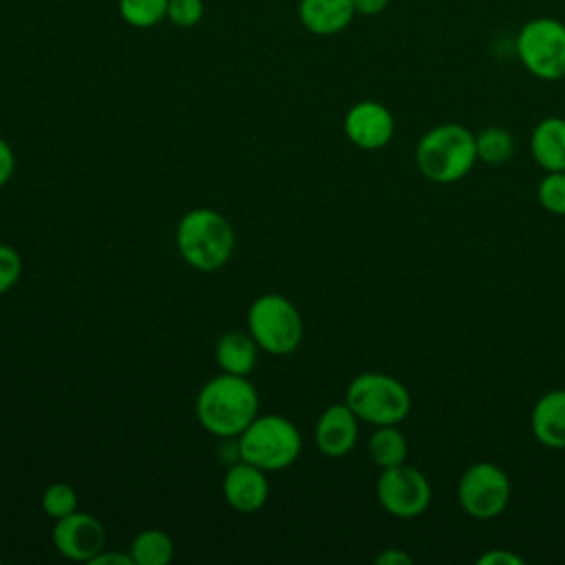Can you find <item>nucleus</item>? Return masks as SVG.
<instances>
[{"mask_svg":"<svg viewBox=\"0 0 565 565\" xmlns=\"http://www.w3.org/2000/svg\"><path fill=\"white\" fill-rule=\"evenodd\" d=\"M196 419L216 437H238L258 415V393L247 375L221 373L196 395Z\"/></svg>","mask_w":565,"mask_h":565,"instance_id":"nucleus-1","label":"nucleus"},{"mask_svg":"<svg viewBox=\"0 0 565 565\" xmlns=\"http://www.w3.org/2000/svg\"><path fill=\"white\" fill-rule=\"evenodd\" d=\"M475 132L455 121L433 126L415 146V166L430 183H457L475 168Z\"/></svg>","mask_w":565,"mask_h":565,"instance_id":"nucleus-2","label":"nucleus"},{"mask_svg":"<svg viewBox=\"0 0 565 565\" xmlns=\"http://www.w3.org/2000/svg\"><path fill=\"white\" fill-rule=\"evenodd\" d=\"M234 243L230 221L210 207L185 212L177 225V249L181 258L199 271L221 269L232 258Z\"/></svg>","mask_w":565,"mask_h":565,"instance_id":"nucleus-3","label":"nucleus"},{"mask_svg":"<svg viewBox=\"0 0 565 565\" xmlns=\"http://www.w3.org/2000/svg\"><path fill=\"white\" fill-rule=\"evenodd\" d=\"M302 450L296 424L282 415H256L238 435V455L260 470L289 468Z\"/></svg>","mask_w":565,"mask_h":565,"instance_id":"nucleus-4","label":"nucleus"},{"mask_svg":"<svg viewBox=\"0 0 565 565\" xmlns=\"http://www.w3.org/2000/svg\"><path fill=\"white\" fill-rule=\"evenodd\" d=\"M344 402L360 422L371 426L399 424L413 406L408 388L397 377L380 371L355 375L347 388Z\"/></svg>","mask_w":565,"mask_h":565,"instance_id":"nucleus-5","label":"nucleus"},{"mask_svg":"<svg viewBox=\"0 0 565 565\" xmlns=\"http://www.w3.org/2000/svg\"><path fill=\"white\" fill-rule=\"evenodd\" d=\"M514 51L523 68L543 82L565 77V22L556 18H532L521 24Z\"/></svg>","mask_w":565,"mask_h":565,"instance_id":"nucleus-6","label":"nucleus"},{"mask_svg":"<svg viewBox=\"0 0 565 565\" xmlns=\"http://www.w3.org/2000/svg\"><path fill=\"white\" fill-rule=\"evenodd\" d=\"M247 331L258 349L274 355H289L302 340V318L289 298L265 294L247 309Z\"/></svg>","mask_w":565,"mask_h":565,"instance_id":"nucleus-7","label":"nucleus"},{"mask_svg":"<svg viewBox=\"0 0 565 565\" xmlns=\"http://www.w3.org/2000/svg\"><path fill=\"white\" fill-rule=\"evenodd\" d=\"M510 497V477L492 461H477L468 466L457 483V501L461 510L477 521L497 519L508 508Z\"/></svg>","mask_w":565,"mask_h":565,"instance_id":"nucleus-8","label":"nucleus"},{"mask_svg":"<svg viewBox=\"0 0 565 565\" xmlns=\"http://www.w3.org/2000/svg\"><path fill=\"white\" fill-rule=\"evenodd\" d=\"M375 494L384 512L395 519L422 516L433 499L430 481L422 470L406 461L393 468H384L375 483Z\"/></svg>","mask_w":565,"mask_h":565,"instance_id":"nucleus-9","label":"nucleus"},{"mask_svg":"<svg viewBox=\"0 0 565 565\" xmlns=\"http://www.w3.org/2000/svg\"><path fill=\"white\" fill-rule=\"evenodd\" d=\"M104 525L86 512L75 510L73 514L55 521L53 545L68 561L90 563L104 550Z\"/></svg>","mask_w":565,"mask_h":565,"instance_id":"nucleus-10","label":"nucleus"},{"mask_svg":"<svg viewBox=\"0 0 565 565\" xmlns=\"http://www.w3.org/2000/svg\"><path fill=\"white\" fill-rule=\"evenodd\" d=\"M344 135L360 150H380L395 135V117L382 102L362 99L347 110Z\"/></svg>","mask_w":565,"mask_h":565,"instance_id":"nucleus-11","label":"nucleus"},{"mask_svg":"<svg viewBox=\"0 0 565 565\" xmlns=\"http://www.w3.org/2000/svg\"><path fill=\"white\" fill-rule=\"evenodd\" d=\"M223 497L236 512H258L269 497V481L265 470L241 459L223 477Z\"/></svg>","mask_w":565,"mask_h":565,"instance_id":"nucleus-12","label":"nucleus"},{"mask_svg":"<svg viewBox=\"0 0 565 565\" xmlns=\"http://www.w3.org/2000/svg\"><path fill=\"white\" fill-rule=\"evenodd\" d=\"M360 433L358 415L344 404L327 406L316 422V446L327 457H344L353 450Z\"/></svg>","mask_w":565,"mask_h":565,"instance_id":"nucleus-13","label":"nucleus"},{"mask_svg":"<svg viewBox=\"0 0 565 565\" xmlns=\"http://www.w3.org/2000/svg\"><path fill=\"white\" fill-rule=\"evenodd\" d=\"M530 428L541 446L565 450V388H552L534 402Z\"/></svg>","mask_w":565,"mask_h":565,"instance_id":"nucleus-14","label":"nucleus"},{"mask_svg":"<svg viewBox=\"0 0 565 565\" xmlns=\"http://www.w3.org/2000/svg\"><path fill=\"white\" fill-rule=\"evenodd\" d=\"M355 15L351 0H300L298 20L300 24L320 38L342 33Z\"/></svg>","mask_w":565,"mask_h":565,"instance_id":"nucleus-15","label":"nucleus"},{"mask_svg":"<svg viewBox=\"0 0 565 565\" xmlns=\"http://www.w3.org/2000/svg\"><path fill=\"white\" fill-rule=\"evenodd\" d=\"M530 150L545 172L565 170V117H543L530 135Z\"/></svg>","mask_w":565,"mask_h":565,"instance_id":"nucleus-16","label":"nucleus"},{"mask_svg":"<svg viewBox=\"0 0 565 565\" xmlns=\"http://www.w3.org/2000/svg\"><path fill=\"white\" fill-rule=\"evenodd\" d=\"M258 355V344L249 331H227L218 338L214 358L223 373L249 375Z\"/></svg>","mask_w":565,"mask_h":565,"instance_id":"nucleus-17","label":"nucleus"},{"mask_svg":"<svg viewBox=\"0 0 565 565\" xmlns=\"http://www.w3.org/2000/svg\"><path fill=\"white\" fill-rule=\"evenodd\" d=\"M369 457L377 468H393L406 461L408 455V441L406 435L397 428V424L388 426H375V430L369 437Z\"/></svg>","mask_w":565,"mask_h":565,"instance_id":"nucleus-18","label":"nucleus"},{"mask_svg":"<svg viewBox=\"0 0 565 565\" xmlns=\"http://www.w3.org/2000/svg\"><path fill=\"white\" fill-rule=\"evenodd\" d=\"M130 556H132L135 565H168L174 556V543L159 527L141 530L132 539Z\"/></svg>","mask_w":565,"mask_h":565,"instance_id":"nucleus-19","label":"nucleus"},{"mask_svg":"<svg viewBox=\"0 0 565 565\" xmlns=\"http://www.w3.org/2000/svg\"><path fill=\"white\" fill-rule=\"evenodd\" d=\"M477 146V161L488 166H501L512 159L514 154V137L510 130L501 126H488L475 135Z\"/></svg>","mask_w":565,"mask_h":565,"instance_id":"nucleus-20","label":"nucleus"},{"mask_svg":"<svg viewBox=\"0 0 565 565\" xmlns=\"http://www.w3.org/2000/svg\"><path fill=\"white\" fill-rule=\"evenodd\" d=\"M119 18L132 29H152L168 15V0H117Z\"/></svg>","mask_w":565,"mask_h":565,"instance_id":"nucleus-21","label":"nucleus"},{"mask_svg":"<svg viewBox=\"0 0 565 565\" xmlns=\"http://www.w3.org/2000/svg\"><path fill=\"white\" fill-rule=\"evenodd\" d=\"M536 199L545 212L565 216V170L545 172L536 185Z\"/></svg>","mask_w":565,"mask_h":565,"instance_id":"nucleus-22","label":"nucleus"},{"mask_svg":"<svg viewBox=\"0 0 565 565\" xmlns=\"http://www.w3.org/2000/svg\"><path fill=\"white\" fill-rule=\"evenodd\" d=\"M42 508L49 516H53L55 521L62 516H68L77 510V492L73 486L68 483H51L44 494H42Z\"/></svg>","mask_w":565,"mask_h":565,"instance_id":"nucleus-23","label":"nucleus"},{"mask_svg":"<svg viewBox=\"0 0 565 565\" xmlns=\"http://www.w3.org/2000/svg\"><path fill=\"white\" fill-rule=\"evenodd\" d=\"M205 11L203 0H168V20L177 29H192L201 22Z\"/></svg>","mask_w":565,"mask_h":565,"instance_id":"nucleus-24","label":"nucleus"},{"mask_svg":"<svg viewBox=\"0 0 565 565\" xmlns=\"http://www.w3.org/2000/svg\"><path fill=\"white\" fill-rule=\"evenodd\" d=\"M22 274V258L15 247L0 243V296L7 294Z\"/></svg>","mask_w":565,"mask_h":565,"instance_id":"nucleus-25","label":"nucleus"},{"mask_svg":"<svg viewBox=\"0 0 565 565\" xmlns=\"http://www.w3.org/2000/svg\"><path fill=\"white\" fill-rule=\"evenodd\" d=\"M479 565H523V558L516 556L514 552L505 550V547H497V550H488L477 558Z\"/></svg>","mask_w":565,"mask_h":565,"instance_id":"nucleus-26","label":"nucleus"},{"mask_svg":"<svg viewBox=\"0 0 565 565\" xmlns=\"http://www.w3.org/2000/svg\"><path fill=\"white\" fill-rule=\"evenodd\" d=\"M13 170H15V154H13V148L9 146V141H4L0 137V188L4 183H9V179L13 177Z\"/></svg>","mask_w":565,"mask_h":565,"instance_id":"nucleus-27","label":"nucleus"},{"mask_svg":"<svg viewBox=\"0 0 565 565\" xmlns=\"http://www.w3.org/2000/svg\"><path fill=\"white\" fill-rule=\"evenodd\" d=\"M375 563L377 565H411L413 558L399 547H386L384 552H380L375 556Z\"/></svg>","mask_w":565,"mask_h":565,"instance_id":"nucleus-28","label":"nucleus"},{"mask_svg":"<svg viewBox=\"0 0 565 565\" xmlns=\"http://www.w3.org/2000/svg\"><path fill=\"white\" fill-rule=\"evenodd\" d=\"M132 556L130 552L128 554H121V552H106L102 550L88 565H132Z\"/></svg>","mask_w":565,"mask_h":565,"instance_id":"nucleus-29","label":"nucleus"},{"mask_svg":"<svg viewBox=\"0 0 565 565\" xmlns=\"http://www.w3.org/2000/svg\"><path fill=\"white\" fill-rule=\"evenodd\" d=\"M353 2V9H355V15H380L391 0H351Z\"/></svg>","mask_w":565,"mask_h":565,"instance_id":"nucleus-30","label":"nucleus"}]
</instances>
